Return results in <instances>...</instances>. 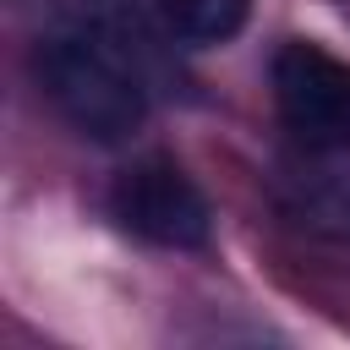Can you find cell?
Masks as SVG:
<instances>
[{"label": "cell", "instance_id": "obj_1", "mask_svg": "<svg viewBox=\"0 0 350 350\" xmlns=\"http://www.w3.org/2000/svg\"><path fill=\"white\" fill-rule=\"evenodd\" d=\"M38 82L55 98V109L98 142H120L142 126L148 104L137 77L88 33H55L38 44Z\"/></svg>", "mask_w": 350, "mask_h": 350}, {"label": "cell", "instance_id": "obj_2", "mask_svg": "<svg viewBox=\"0 0 350 350\" xmlns=\"http://www.w3.org/2000/svg\"><path fill=\"white\" fill-rule=\"evenodd\" d=\"M273 98L306 148H350V60L317 44H284L273 55Z\"/></svg>", "mask_w": 350, "mask_h": 350}, {"label": "cell", "instance_id": "obj_3", "mask_svg": "<svg viewBox=\"0 0 350 350\" xmlns=\"http://www.w3.org/2000/svg\"><path fill=\"white\" fill-rule=\"evenodd\" d=\"M109 208H115V219H120L131 235H142V241H153V246H175V252L202 246L208 230H213L208 197H202L175 164H164V159L131 164V170L115 180Z\"/></svg>", "mask_w": 350, "mask_h": 350}, {"label": "cell", "instance_id": "obj_4", "mask_svg": "<svg viewBox=\"0 0 350 350\" xmlns=\"http://www.w3.org/2000/svg\"><path fill=\"white\" fill-rule=\"evenodd\" d=\"M252 0H159V16L186 44H224L246 27Z\"/></svg>", "mask_w": 350, "mask_h": 350}]
</instances>
